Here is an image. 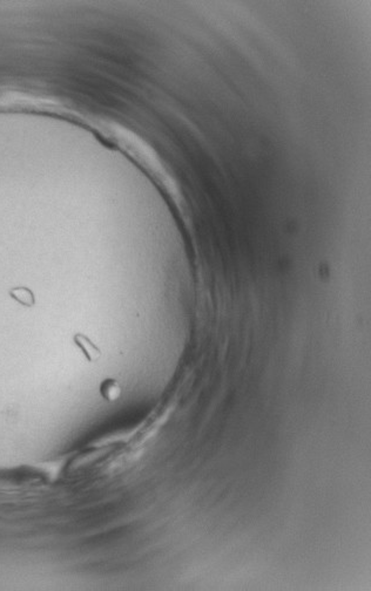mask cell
Returning a JSON list of instances; mask_svg holds the SVG:
<instances>
[{"label":"cell","mask_w":371,"mask_h":591,"mask_svg":"<svg viewBox=\"0 0 371 591\" xmlns=\"http://www.w3.org/2000/svg\"><path fill=\"white\" fill-rule=\"evenodd\" d=\"M75 341H76V344H78L80 348H81L83 353H85L86 357L89 360H92V361L97 360L100 357L99 349H98L97 346L94 345L88 338H86L85 335H81V334L75 335Z\"/></svg>","instance_id":"obj_1"},{"label":"cell","mask_w":371,"mask_h":591,"mask_svg":"<svg viewBox=\"0 0 371 591\" xmlns=\"http://www.w3.org/2000/svg\"><path fill=\"white\" fill-rule=\"evenodd\" d=\"M11 296H12L18 303H20V304L23 305L31 306L34 304L33 293H32L28 289H26V287H16V289L11 291Z\"/></svg>","instance_id":"obj_2"},{"label":"cell","mask_w":371,"mask_h":591,"mask_svg":"<svg viewBox=\"0 0 371 591\" xmlns=\"http://www.w3.org/2000/svg\"><path fill=\"white\" fill-rule=\"evenodd\" d=\"M101 393H103L104 398H106L107 400L113 401L118 399L120 393H121V388H120V386L116 381L108 380L106 382H104L103 387H101Z\"/></svg>","instance_id":"obj_3"}]
</instances>
